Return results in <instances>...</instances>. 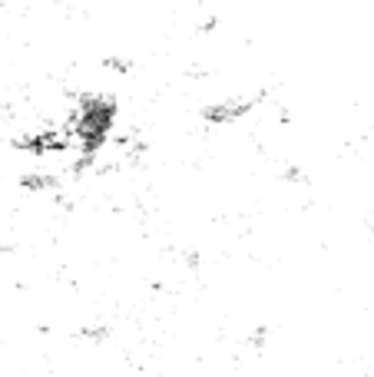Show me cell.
Returning a JSON list of instances; mask_svg holds the SVG:
<instances>
[{
	"label": "cell",
	"mask_w": 374,
	"mask_h": 377,
	"mask_svg": "<svg viewBox=\"0 0 374 377\" xmlns=\"http://www.w3.org/2000/svg\"><path fill=\"white\" fill-rule=\"evenodd\" d=\"M259 96H229V99H215V103L202 106V119H206L209 126H232V123H239V119L259 103Z\"/></svg>",
	"instance_id": "cell-1"
},
{
	"label": "cell",
	"mask_w": 374,
	"mask_h": 377,
	"mask_svg": "<svg viewBox=\"0 0 374 377\" xmlns=\"http://www.w3.org/2000/svg\"><path fill=\"white\" fill-rule=\"evenodd\" d=\"M20 186L27 188V192L54 195V192H60V175H56V172H27V175L20 179Z\"/></svg>",
	"instance_id": "cell-2"
},
{
	"label": "cell",
	"mask_w": 374,
	"mask_h": 377,
	"mask_svg": "<svg viewBox=\"0 0 374 377\" xmlns=\"http://www.w3.org/2000/svg\"><path fill=\"white\" fill-rule=\"evenodd\" d=\"M281 179H285V182H305V169L288 162V166H281Z\"/></svg>",
	"instance_id": "cell-3"
},
{
	"label": "cell",
	"mask_w": 374,
	"mask_h": 377,
	"mask_svg": "<svg viewBox=\"0 0 374 377\" xmlns=\"http://www.w3.org/2000/svg\"><path fill=\"white\" fill-rule=\"evenodd\" d=\"M106 66L116 70V73H132V60H123V57H106Z\"/></svg>",
	"instance_id": "cell-4"
}]
</instances>
